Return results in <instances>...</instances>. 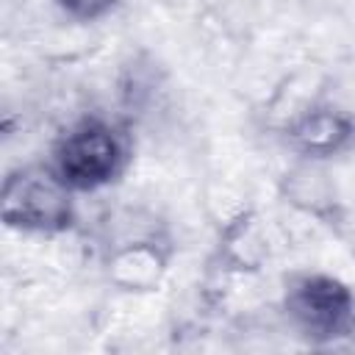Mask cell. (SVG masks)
<instances>
[{
  "mask_svg": "<svg viewBox=\"0 0 355 355\" xmlns=\"http://www.w3.org/2000/svg\"><path fill=\"white\" fill-rule=\"evenodd\" d=\"M130 155L133 144L125 125L100 114H86L53 139L47 164L75 194H94L125 175Z\"/></svg>",
  "mask_w": 355,
  "mask_h": 355,
  "instance_id": "obj_1",
  "label": "cell"
},
{
  "mask_svg": "<svg viewBox=\"0 0 355 355\" xmlns=\"http://www.w3.org/2000/svg\"><path fill=\"white\" fill-rule=\"evenodd\" d=\"M280 313L308 347L327 349L355 338V288L330 272L297 269L286 275Z\"/></svg>",
  "mask_w": 355,
  "mask_h": 355,
  "instance_id": "obj_2",
  "label": "cell"
},
{
  "mask_svg": "<svg viewBox=\"0 0 355 355\" xmlns=\"http://www.w3.org/2000/svg\"><path fill=\"white\" fill-rule=\"evenodd\" d=\"M75 191L44 164L14 166L3 178L0 216L8 230L33 236H61L75 230L78 205Z\"/></svg>",
  "mask_w": 355,
  "mask_h": 355,
  "instance_id": "obj_3",
  "label": "cell"
},
{
  "mask_svg": "<svg viewBox=\"0 0 355 355\" xmlns=\"http://www.w3.org/2000/svg\"><path fill=\"white\" fill-rule=\"evenodd\" d=\"M280 136L294 158L333 161L355 141V116L336 103L313 100L280 125Z\"/></svg>",
  "mask_w": 355,
  "mask_h": 355,
  "instance_id": "obj_4",
  "label": "cell"
},
{
  "mask_svg": "<svg viewBox=\"0 0 355 355\" xmlns=\"http://www.w3.org/2000/svg\"><path fill=\"white\" fill-rule=\"evenodd\" d=\"M172 244L158 233L116 241L103 258L105 280L122 294H153L164 286L172 263Z\"/></svg>",
  "mask_w": 355,
  "mask_h": 355,
  "instance_id": "obj_5",
  "label": "cell"
},
{
  "mask_svg": "<svg viewBox=\"0 0 355 355\" xmlns=\"http://www.w3.org/2000/svg\"><path fill=\"white\" fill-rule=\"evenodd\" d=\"M277 197L291 211L330 230H338L344 225V202L327 169V161L294 158V164L277 178Z\"/></svg>",
  "mask_w": 355,
  "mask_h": 355,
  "instance_id": "obj_6",
  "label": "cell"
},
{
  "mask_svg": "<svg viewBox=\"0 0 355 355\" xmlns=\"http://www.w3.org/2000/svg\"><path fill=\"white\" fill-rule=\"evenodd\" d=\"M272 258V239L255 208H241L219 225L214 244V266L222 275H258Z\"/></svg>",
  "mask_w": 355,
  "mask_h": 355,
  "instance_id": "obj_7",
  "label": "cell"
},
{
  "mask_svg": "<svg viewBox=\"0 0 355 355\" xmlns=\"http://www.w3.org/2000/svg\"><path fill=\"white\" fill-rule=\"evenodd\" d=\"M53 6L72 22H100L105 19L108 14H114L122 0H53Z\"/></svg>",
  "mask_w": 355,
  "mask_h": 355,
  "instance_id": "obj_8",
  "label": "cell"
}]
</instances>
